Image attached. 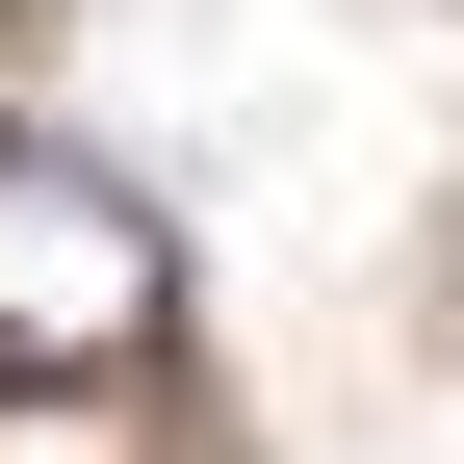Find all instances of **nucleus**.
Returning <instances> with one entry per match:
<instances>
[{
    "mask_svg": "<svg viewBox=\"0 0 464 464\" xmlns=\"http://www.w3.org/2000/svg\"><path fill=\"white\" fill-rule=\"evenodd\" d=\"M181 335V232L78 130H0V387H130Z\"/></svg>",
    "mask_w": 464,
    "mask_h": 464,
    "instance_id": "obj_1",
    "label": "nucleus"
}]
</instances>
